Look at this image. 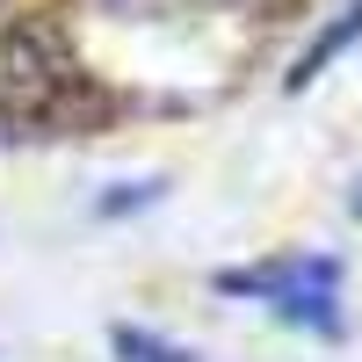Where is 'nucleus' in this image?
Masks as SVG:
<instances>
[{
	"label": "nucleus",
	"mask_w": 362,
	"mask_h": 362,
	"mask_svg": "<svg viewBox=\"0 0 362 362\" xmlns=\"http://www.w3.org/2000/svg\"><path fill=\"white\" fill-rule=\"evenodd\" d=\"M80 109L95 116V95H87V73L66 58V44L44 37V29H15L8 51H0V116L22 131L51 138L58 124H80Z\"/></svg>",
	"instance_id": "nucleus-1"
},
{
	"label": "nucleus",
	"mask_w": 362,
	"mask_h": 362,
	"mask_svg": "<svg viewBox=\"0 0 362 362\" xmlns=\"http://www.w3.org/2000/svg\"><path fill=\"white\" fill-rule=\"evenodd\" d=\"M225 297H247V305L276 312L283 326H305V334H341V261L334 254H268L254 268H225L218 276Z\"/></svg>",
	"instance_id": "nucleus-2"
},
{
	"label": "nucleus",
	"mask_w": 362,
	"mask_h": 362,
	"mask_svg": "<svg viewBox=\"0 0 362 362\" xmlns=\"http://www.w3.org/2000/svg\"><path fill=\"white\" fill-rule=\"evenodd\" d=\"M355 37H362V0H348V8H341V15H334V22H326L319 37L305 44V58L290 66V87H312V80H319L326 66H334V58H341V51H348Z\"/></svg>",
	"instance_id": "nucleus-3"
},
{
	"label": "nucleus",
	"mask_w": 362,
	"mask_h": 362,
	"mask_svg": "<svg viewBox=\"0 0 362 362\" xmlns=\"http://www.w3.org/2000/svg\"><path fill=\"white\" fill-rule=\"evenodd\" d=\"M109 348H116V362H203L196 348H181L167 334H145V326H116Z\"/></svg>",
	"instance_id": "nucleus-4"
},
{
	"label": "nucleus",
	"mask_w": 362,
	"mask_h": 362,
	"mask_svg": "<svg viewBox=\"0 0 362 362\" xmlns=\"http://www.w3.org/2000/svg\"><path fill=\"white\" fill-rule=\"evenodd\" d=\"M160 196V181H116V196L102 203V218H124V210H138V203H153Z\"/></svg>",
	"instance_id": "nucleus-5"
},
{
	"label": "nucleus",
	"mask_w": 362,
	"mask_h": 362,
	"mask_svg": "<svg viewBox=\"0 0 362 362\" xmlns=\"http://www.w3.org/2000/svg\"><path fill=\"white\" fill-rule=\"evenodd\" d=\"M348 203H355V218H362V174H355V189H348Z\"/></svg>",
	"instance_id": "nucleus-6"
}]
</instances>
